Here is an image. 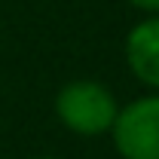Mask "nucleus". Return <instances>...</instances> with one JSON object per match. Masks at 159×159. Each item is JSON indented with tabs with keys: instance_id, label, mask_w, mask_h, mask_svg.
I'll return each mask as SVG.
<instances>
[{
	"instance_id": "f257e3e1",
	"label": "nucleus",
	"mask_w": 159,
	"mask_h": 159,
	"mask_svg": "<svg viewBox=\"0 0 159 159\" xmlns=\"http://www.w3.org/2000/svg\"><path fill=\"white\" fill-rule=\"evenodd\" d=\"M116 110L119 104L110 86H104L98 80H70L55 92L58 122L67 132L83 135V138H98L104 132H110Z\"/></svg>"
},
{
	"instance_id": "39448f33",
	"label": "nucleus",
	"mask_w": 159,
	"mask_h": 159,
	"mask_svg": "<svg viewBox=\"0 0 159 159\" xmlns=\"http://www.w3.org/2000/svg\"><path fill=\"white\" fill-rule=\"evenodd\" d=\"M31 159H61V156H31Z\"/></svg>"
},
{
	"instance_id": "f03ea898",
	"label": "nucleus",
	"mask_w": 159,
	"mask_h": 159,
	"mask_svg": "<svg viewBox=\"0 0 159 159\" xmlns=\"http://www.w3.org/2000/svg\"><path fill=\"white\" fill-rule=\"evenodd\" d=\"M110 135L119 159H159V92L119 107Z\"/></svg>"
},
{
	"instance_id": "20e7f679",
	"label": "nucleus",
	"mask_w": 159,
	"mask_h": 159,
	"mask_svg": "<svg viewBox=\"0 0 159 159\" xmlns=\"http://www.w3.org/2000/svg\"><path fill=\"white\" fill-rule=\"evenodd\" d=\"M129 6H135L144 16H159V0H125Z\"/></svg>"
},
{
	"instance_id": "7ed1b4c3",
	"label": "nucleus",
	"mask_w": 159,
	"mask_h": 159,
	"mask_svg": "<svg viewBox=\"0 0 159 159\" xmlns=\"http://www.w3.org/2000/svg\"><path fill=\"white\" fill-rule=\"evenodd\" d=\"M125 61L138 83L159 92V16H144L125 34Z\"/></svg>"
}]
</instances>
